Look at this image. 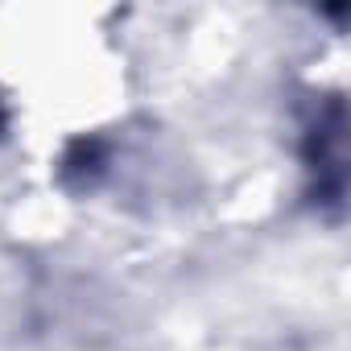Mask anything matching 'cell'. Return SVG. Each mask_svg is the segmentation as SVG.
I'll use <instances>...</instances> for the list:
<instances>
[{
  "mask_svg": "<svg viewBox=\"0 0 351 351\" xmlns=\"http://www.w3.org/2000/svg\"><path fill=\"white\" fill-rule=\"evenodd\" d=\"M9 128V108H5V99H0V132Z\"/></svg>",
  "mask_w": 351,
  "mask_h": 351,
  "instance_id": "7a4b0ae2",
  "label": "cell"
},
{
  "mask_svg": "<svg viewBox=\"0 0 351 351\" xmlns=\"http://www.w3.org/2000/svg\"><path fill=\"white\" fill-rule=\"evenodd\" d=\"M343 99L326 95L314 99L306 120H302V169H306V195L314 207H330V219L343 215V186H347V169H343Z\"/></svg>",
  "mask_w": 351,
  "mask_h": 351,
  "instance_id": "6da1fadb",
  "label": "cell"
}]
</instances>
